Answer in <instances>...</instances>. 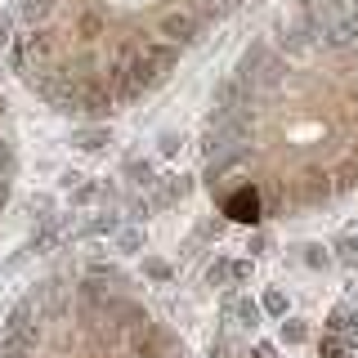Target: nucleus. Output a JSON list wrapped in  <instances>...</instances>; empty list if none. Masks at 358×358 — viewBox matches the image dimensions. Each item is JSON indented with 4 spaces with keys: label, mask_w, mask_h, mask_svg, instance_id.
Masks as SVG:
<instances>
[{
    "label": "nucleus",
    "mask_w": 358,
    "mask_h": 358,
    "mask_svg": "<svg viewBox=\"0 0 358 358\" xmlns=\"http://www.w3.org/2000/svg\"><path fill=\"white\" fill-rule=\"evenodd\" d=\"M278 36H282V50L287 54H309L313 45H318V22H313L305 9H296V14H287L282 22H278Z\"/></svg>",
    "instance_id": "nucleus-1"
},
{
    "label": "nucleus",
    "mask_w": 358,
    "mask_h": 358,
    "mask_svg": "<svg viewBox=\"0 0 358 358\" xmlns=\"http://www.w3.org/2000/svg\"><path fill=\"white\" fill-rule=\"evenodd\" d=\"M162 36L179 45V50H188V45H197L201 41V22L193 9H166L162 14Z\"/></svg>",
    "instance_id": "nucleus-2"
},
{
    "label": "nucleus",
    "mask_w": 358,
    "mask_h": 358,
    "mask_svg": "<svg viewBox=\"0 0 358 358\" xmlns=\"http://www.w3.org/2000/svg\"><path fill=\"white\" fill-rule=\"evenodd\" d=\"M224 215H229L233 224H260L264 220V197H260V188H238V193H229L224 197Z\"/></svg>",
    "instance_id": "nucleus-3"
},
{
    "label": "nucleus",
    "mask_w": 358,
    "mask_h": 358,
    "mask_svg": "<svg viewBox=\"0 0 358 358\" xmlns=\"http://www.w3.org/2000/svg\"><path fill=\"white\" fill-rule=\"evenodd\" d=\"M67 229H72V220L59 215V210H54L50 220H36V229H31V238H27V251L31 255H50L54 246L67 238Z\"/></svg>",
    "instance_id": "nucleus-4"
},
{
    "label": "nucleus",
    "mask_w": 358,
    "mask_h": 358,
    "mask_svg": "<svg viewBox=\"0 0 358 358\" xmlns=\"http://www.w3.org/2000/svg\"><path fill=\"white\" fill-rule=\"evenodd\" d=\"M296 197H300V206H322V201H331L336 197V184H331V175H305V179H296Z\"/></svg>",
    "instance_id": "nucleus-5"
},
{
    "label": "nucleus",
    "mask_w": 358,
    "mask_h": 358,
    "mask_svg": "<svg viewBox=\"0 0 358 358\" xmlns=\"http://www.w3.org/2000/svg\"><path fill=\"white\" fill-rule=\"evenodd\" d=\"M188 193H193V179L188 175H162V184L152 188V201H157V210H166V206H179Z\"/></svg>",
    "instance_id": "nucleus-6"
},
{
    "label": "nucleus",
    "mask_w": 358,
    "mask_h": 358,
    "mask_svg": "<svg viewBox=\"0 0 358 358\" xmlns=\"http://www.w3.org/2000/svg\"><path fill=\"white\" fill-rule=\"evenodd\" d=\"M268 59H273V54H268V45H264V41H251V50H246L242 59H238V72H233V76H238L242 85H246V81H255V76H260V67H264Z\"/></svg>",
    "instance_id": "nucleus-7"
},
{
    "label": "nucleus",
    "mask_w": 358,
    "mask_h": 358,
    "mask_svg": "<svg viewBox=\"0 0 358 358\" xmlns=\"http://www.w3.org/2000/svg\"><path fill=\"white\" fill-rule=\"evenodd\" d=\"M112 143V126H81L72 134V148L76 152H103Z\"/></svg>",
    "instance_id": "nucleus-8"
},
{
    "label": "nucleus",
    "mask_w": 358,
    "mask_h": 358,
    "mask_svg": "<svg viewBox=\"0 0 358 358\" xmlns=\"http://www.w3.org/2000/svg\"><path fill=\"white\" fill-rule=\"evenodd\" d=\"M126 175H130L139 188H148V193L162 184V175H157V166L148 162V157H126Z\"/></svg>",
    "instance_id": "nucleus-9"
},
{
    "label": "nucleus",
    "mask_w": 358,
    "mask_h": 358,
    "mask_svg": "<svg viewBox=\"0 0 358 358\" xmlns=\"http://www.w3.org/2000/svg\"><path fill=\"white\" fill-rule=\"evenodd\" d=\"M121 229H126V220H121L117 210H99V215L85 224V238H117Z\"/></svg>",
    "instance_id": "nucleus-10"
},
{
    "label": "nucleus",
    "mask_w": 358,
    "mask_h": 358,
    "mask_svg": "<svg viewBox=\"0 0 358 358\" xmlns=\"http://www.w3.org/2000/svg\"><path fill=\"white\" fill-rule=\"evenodd\" d=\"M229 318H238L242 327H260V318H264V309H260V300H251V296H233V313Z\"/></svg>",
    "instance_id": "nucleus-11"
},
{
    "label": "nucleus",
    "mask_w": 358,
    "mask_h": 358,
    "mask_svg": "<svg viewBox=\"0 0 358 358\" xmlns=\"http://www.w3.org/2000/svg\"><path fill=\"white\" fill-rule=\"evenodd\" d=\"M331 251H336V260H341L345 268H358V229H350L345 238H336Z\"/></svg>",
    "instance_id": "nucleus-12"
},
{
    "label": "nucleus",
    "mask_w": 358,
    "mask_h": 358,
    "mask_svg": "<svg viewBox=\"0 0 358 358\" xmlns=\"http://www.w3.org/2000/svg\"><path fill=\"white\" fill-rule=\"evenodd\" d=\"M143 278H148V282H157V287H166L175 278V268L162 260V255H143Z\"/></svg>",
    "instance_id": "nucleus-13"
},
{
    "label": "nucleus",
    "mask_w": 358,
    "mask_h": 358,
    "mask_svg": "<svg viewBox=\"0 0 358 358\" xmlns=\"http://www.w3.org/2000/svg\"><path fill=\"white\" fill-rule=\"evenodd\" d=\"M108 197V184H94V179H85L81 188H72V206H94V201Z\"/></svg>",
    "instance_id": "nucleus-14"
},
{
    "label": "nucleus",
    "mask_w": 358,
    "mask_h": 358,
    "mask_svg": "<svg viewBox=\"0 0 358 358\" xmlns=\"http://www.w3.org/2000/svg\"><path fill=\"white\" fill-rule=\"evenodd\" d=\"M117 251L121 255H139L143 251V229H139V224H126V229L117 233Z\"/></svg>",
    "instance_id": "nucleus-15"
},
{
    "label": "nucleus",
    "mask_w": 358,
    "mask_h": 358,
    "mask_svg": "<svg viewBox=\"0 0 358 358\" xmlns=\"http://www.w3.org/2000/svg\"><path fill=\"white\" fill-rule=\"evenodd\" d=\"M229 282H233V260L215 255V260L206 264V287H229Z\"/></svg>",
    "instance_id": "nucleus-16"
},
{
    "label": "nucleus",
    "mask_w": 358,
    "mask_h": 358,
    "mask_svg": "<svg viewBox=\"0 0 358 358\" xmlns=\"http://www.w3.org/2000/svg\"><path fill=\"white\" fill-rule=\"evenodd\" d=\"M260 309L273 313V318H287V291L282 287H268L264 296H260Z\"/></svg>",
    "instance_id": "nucleus-17"
},
{
    "label": "nucleus",
    "mask_w": 358,
    "mask_h": 358,
    "mask_svg": "<svg viewBox=\"0 0 358 358\" xmlns=\"http://www.w3.org/2000/svg\"><path fill=\"white\" fill-rule=\"evenodd\" d=\"M282 341L287 345H305L309 341V322L305 318H282Z\"/></svg>",
    "instance_id": "nucleus-18"
},
{
    "label": "nucleus",
    "mask_w": 358,
    "mask_h": 358,
    "mask_svg": "<svg viewBox=\"0 0 358 358\" xmlns=\"http://www.w3.org/2000/svg\"><path fill=\"white\" fill-rule=\"evenodd\" d=\"M345 354H350V345H345V336H322V341H318V358H345Z\"/></svg>",
    "instance_id": "nucleus-19"
},
{
    "label": "nucleus",
    "mask_w": 358,
    "mask_h": 358,
    "mask_svg": "<svg viewBox=\"0 0 358 358\" xmlns=\"http://www.w3.org/2000/svg\"><path fill=\"white\" fill-rule=\"evenodd\" d=\"M300 251H305V255H300V260H305V268H327V260H331V255L322 251V242H305Z\"/></svg>",
    "instance_id": "nucleus-20"
},
{
    "label": "nucleus",
    "mask_w": 358,
    "mask_h": 358,
    "mask_svg": "<svg viewBox=\"0 0 358 358\" xmlns=\"http://www.w3.org/2000/svg\"><path fill=\"white\" fill-rule=\"evenodd\" d=\"M76 31H81L85 41L103 36V14H81V18H76Z\"/></svg>",
    "instance_id": "nucleus-21"
},
{
    "label": "nucleus",
    "mask_w": 358,
    "mask_h": 358,
    "mask_svg": "<svg viewBox=\"0 0 358 358\" xmlns=\"http://www.w3.org/2000/svg\"><path fill=\"white\" fill-rule=\"evenodd\" d=\"M27 210H31L36 220H50V215H54V197H50V193H31V197H27Z\"/></svg>",
    "instance_id": "nucleus-22"
},
{
    "label": "nucleus",
    "mask_w": 358,
    "mask_h": 358,
    "mask_svg": "<svg viewBox=\"0 0 358 358\" xmlns=\"http://www.w3.org/2000/svg\"><path fill=\"white\" fill-rule=\"evenodd\" d=\"M152 210H157V201H152V193H148V197H134V201H130V220H134V224H143V220L152 215Z\"/></svg>",
    "instance_id": "nucleus-23"
},
{
    "label": "nucleus",
    "mask_w": 358,
    "mask_h": 358,
    "mask_svg": "<svg viewBox=\"0 0 358 358\" xmlns=\"http://www.w3.org/2000/svg\"><path fill=\"white\" fill-rule=\"evenodd\" d=\"M14 171H18V157H14V148H9L5 139H0V179H14Z\"/></svg>",
    "instance_id": "nucleus-24"
},
{
    "label": "nucleus",
    "mask_w": 358,
    "mask_h": 358,
    "mask_svg": "<svg viewBox=\"0 0 358 358\" xmlns=\"http://www.w3.org/2000/svg\"><path fill=\"white\" fill-rule=\"evenodd\" d=\"M341 336H345V345H358V309H345V327H341Z\"/></svg>",
    "instance_id": "nucleus-25"
},
{
    "label": "nucleus",
    "mask_w": 358,
    "mask_h": 358,
    "mask_svg": "<svg viewBox=\"0 0 358 358\" xmlns=\"http://www.w3.org/2000/svg\"><path fill=\"white\" fill-rule=\"evenodd\" d=\"M268 246H273V242H268V233H264V229H255V233H251V242H246V251H251V260H255V255H264Z\"/></svg>",
    "instance_id": "nucleus-26"
},
{
    "label": "nucleus",
    "mask_w": 358,
    "mask_h": 358,
    "mask_svg": "<svg viewBox=\"0 0 358 358\" xmlns=\"http://www.w3.org/2000/svg\"><path fill=\"white\" fill-rule=\"evenodd\" d=\"M157 143H162V157H175V152H179V143H184V139H179L175 130H166V134H162Z\"/></svg>",
    "instance_id": "nucleus-27"
},
{
    "label": "nucleus",
    "mask_w": 358,
    "mask_h": 358,
    "mask_svg": "<svg viewBox=\"0 0 358 358\" xmlns=\"http://www.w3.org/2000/svg\"><path fill=\"white\" fill-rule=\"evenodd\" d=\"M59 184L67 188V193H72V188H81V184H85V175H81V171H63V175H59Z\"/></svg>",
    "instance_id": "nucleus-28"
},
{
    "label": "nucleus",
    "mask_w": 358,
    "mask_h": 358,
    "mask_svg": "<svg viewBox=\"0 0 358 358\" xmlns=\"http://www.w3.org/2000/svg\"><path fill=\"white\" fill-rule=\"evenodd\" d=\"M9 41H14V18H9V14H0V50H5Z\"/></svg>",
    "instance_id": "nucleus-29"
},
{
    "label": "nucleus",
    "mask_w": 358,
    "mask_h": 358,
    "mask_svg": "<svg viewBox=\"0 0 358 358\" xmlns=\"http://www.w3.org/2000/svg\"><path fill=\"white\" fill-rule=\"evenodd\" d=\"M251 358H278V345H273V341H260V345L251 350Z\"/></svg>",
    "instance_id": "nucleus-30"
},
{
    "label": "nucleus",
    "mask_w": 358,
    "mask_h": 358,
    "mask_svg": "<svg viewBox=\"0 0 358 358\" xmlns=\"http://www.w3.org/2000/svg\"><path fill=\"white\" fill-rule=\"evenodd\" d=\"M251 278V260H233V282H246Z\"/></svg>",
    "instance_id": "nucleus-31"
},
{
    "label": "nucleus",
    "mask_w": 358,
    "mask_h": 358,
    "mask_svg": "<svg viewBox=\"0 0 358 358\" xmlns=\"http://www.w3.org/2000/svg\"><path fill=\"white\" fill-rule=\"evenodd\" d=\"M197 238H224V224H201V229H197Z\"/></svg>",
    "instance_id": "nucleus-32"
},
{
    "label": "nucleus",
    "mask_w": 358,
    "mask_h": 358,
    "mask_svg": "<svg viewBox=\"0 0 358 358\" xmlns=\"http://www.w3.org/2000/svg\"><path fill=\"white\" fill-rule=\"evenodd\" d=\"M210 358H229V341H224V336H220L215 345H210Z\"/></svg>",
    "instance_id": "nucleus-33"
},
{
    "label": "nucleus",
    "mask_w": 358,
    "mask_h": 358,
    "mask_svg": "<svg viewBox=\"0 0 358 358\" xmlns=\"http://www.w3.org/2000/svg\"><path fill=\"white\" fill-rule=\"evenodd\" d=\"M0 117H5V99H0Z\"/></svg>",
    "instance_id": "nucleus-34"
}]
</instances>
